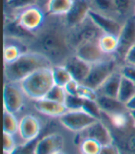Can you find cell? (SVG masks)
Listing matches in <instances>:
<instances>
[{
    "mask_svg": "<svg viewBox=\"0 0 135 154\" xmlns=\"http://www.w3.org/2000/svg\"><path fill=\"white\" fill-rule=\"evenodd\" d=\"M29 45V49L43 54L53 65L64 64L68 58L74 54L69 40V28L63 17L47 15L44 25Z\"/></svg>",
    "mask_w": 135,
    "mask_h": 154,
    "instance_id": "6da1fadb",
    "label": "cell"
},
{
    "mask_svg": "<svg viewBox=\"0 0 135 154\" xmlns=\"http://www.w3.org/2000/svg\"><path fill=\"white\" fill-rule=\"evenodd\" d=\"M52 66L51 61L43 54L28 49L17 60L5 65L4 76L7 82L20 83L34 72Z\"/></svg>",
    "mask_w": 135,
    "mask_h": 154,
    "instance_id": "7a4b0ae2",
    "label": "cell"
},
{
    "mask_svg": "<svg viewBox=\"0 0 135 154\" xmlns=\"http://www.w3.org/2000/svg\"><path fill=\"white\" fill-rule=\"evenodd\" d=\"M55 85L52 67L42 68L20 82L25 96L33 101L46 97Z\"/></svg>",
    "mask_w": 135,
    "mask_h": 154,
    "instance_id": "3957f363",
    "label": "cell"
},
{
    "mask_svg": "<svg viewBox=\"0 0 135 154\" xmlns=\"http://www.w3.org/2000/svg\"><path fill=\"white\" fill-rule=\"evenodd\" d=\"M121 64L117 56H110L102 61L93 64L87 78L82 84L97 91L108 77L120 68Z\"/></svg>",
    "mask_w": 135,
    "mask_h": 154,
    "instance_id": "277c9868",
    "label": "cell"
},
{
    "mask_svg": "<svg viewBox=\"0 0 135 154\" xmlns=\"http://www.w3.org/2000/svg\"><path fill=\"white\" fill-rule=\"evenodd\" d=\"M46 12L38 5L26 8L8 17H14L20 25L31 34L35 35L42 28L46 20Z\"/></svg>",
    "mask_w": 135,
    "mask_h": 154,
    "instance_id": "5b68a950",
    "label": "cell"
},
{
    "mask_svg": "<svg viewBox=\"0 0 135 154\" xmlns=\"http://www.w3.org/2000/svg\"><path fill=\"white\" fill-rule=\"evenodd\" d=\"M103 34L104 32L93 23V20L88 16L83 23L74 28L69 29V40L73 49H75L81 44L90 41H98Z\"/></svg>",
    "mask_w": 135,
    "mask_h": 154,
    "instance_id": "8992f818",
    "label": "cell"
},
{
    "mask_svg": "<svg viewBox=\"0 0 135 154\" xmlns=\"http://www.w3.org/2000/svg\"><path fill=\"white\" fill-rule=\"evenodd\" d=\"M58 121L60 125L66 129L80 133L94 124L97 119L82 109H79V111H68L65 114L58 118Z\"/></svg>",
    "mask_w": 135,
    "mask_h": 154,
    "instance_id": "52a82bcc",
    "label": "cell"
},
{
    "mask_svg": "<svg viewBox=\"0 0 135 154\" xmlns=\"http://www.w3.org/2000/svg\"><path fill=\"white\" fill-rule=\"evenodd\" d=\"M25 94L22 91L20 83L6 82L3 90L4 109L10 112L17 113L21 111L24 106Z\"/></svg>",
    "mask_w": 135,
    "mask_h": 154,
    "instance_id": "ba28073f",
    "label": "cell"
},
{
    "mask_svg": "<svg viewBox=\"0 0 135 154\" xmlns=\"http://www.w3.org/2000/svg\"><path fill=\"white\" fill-rule=\"evenodd\" d=\"M109 129L113 137V145L117 148L119 154H135L134 123L123 129Z\"/></svg>",
    "mask_w": 135,
    "mask_h": 154,
    "instance_id": "9c48e42d",
    "label": "cell"
},
{
    "mask_svg": "<svg viewBox=\"0 0 135 154\" xmlns=\"http://www.w3.org/2000/svg\"><path fill=\"white\" fill-rule=\"evenodd\" d=\"M135 45V15L134 13L128 17L124 21L121 32L118 35V49L117 53V58L123 61V58L128 52V50Z\"/></svg>",
    "mask_w": 135,
    "mask_h": 154,
    "instance_id": "30bf717a",
    "label": "cell"
},
{
    "mask_svg": "<svg viewBox=\"0 0 135 154\" xmlns=\"http://www.w3.org/2000/svg\"><path fill=\"white\" fill-rule=\"evenodd\" d=\"M79 137L80 140L83 138H93L98 141L103 147L113 144V137L111 131L102 120L95 121L94 124L80 132Z\"/></svg>",
    "mask_w": 135,
    "mask_h": 154,
    "instance_id": "8fae6325",
    "label": "cell"
},
{
    "mask_svg": "<svg viewBox=\"0 0 135 154\" xmlns=\"http://www.w3.org/2000/svg\"><path fill=\"white\" fill-rule=\"evenodd\" d=\"M88 16L104 34H111L118 36L119 35L123 25V21H121L120 20L109 15L97 12L93 9H90Z\"/></svg>",
    "mask_w": 135,
    "mask_h": 154,
    "instance_id": "7c38bea8",
    "label": "cell"
},
{
    "mask_svg": "<svg viewBox=\"0 0 135 154\" xmlns=\"http://www.w3.org/2000/svg\"><path fill=\"white\" fill-rule=\"evenodd\" d=\"M90 9L91 5L89 0H74L70 11L63 17L66 26L71 29L83 23L88 18Z\"/></svg>",
    "mask_w": 135,
    "mask_h": 154,
    "instance_id": "4fadbf2b",
    "label": "cell"
},
{
    "mask_svg": "<svg viewBox=\"0 0 135 154\" xmlns=\"http://www.w3.org/2000/svg\"><path fill=\"white\" fill-rule=\"evenodd\" d=\"M74 54L91 65L100 62L110 57L106 56L101 50L98 45V41H90L81 44L80 46H78L74 49Z\"/></svg>",
    "mask_w": 135,
    "mask_h": 154,
    "instance_id": "5bb4252c",
    "label": "cell"
},
{
    "mask_svg": "<svg viewBox=\"0 0 135 154\" xmlns=\"http://www.w3.org/2000/svg\"><path fill=\"white\" fill-rule=\"evenodd\" d=\"M41 123L36 116L26 114L22 116L20 121L18 134L23 142H30L38 139L41 133Z\"/></svg>",
    "mask_w": 135,
    "mask_h": 154,
    "instance_id": "9a60e30c",
    "label": "cell"
},
{
    "mask_svg": "<svg viewBox=\"0 0 135 154\" xmlns=\"http://www.w3.org/2000/svg\"><path fill=\"white\" fill-rule=\"evenodd\" d=\"M64 138L58 133H52L37 140L34 154H54L62 150Z\"/></svg>",
    "mask_w": 135,
    "mask_h": 154,
    "instance_id": "2e32d148",
    "label": "cell"
},
{
    "mask_svg": "<svg viewBox=\"0 0 135 154\" xmlns=\"http://www.w3.org/2000/svg\"><path fill=\"white\" fill-rule=\"evenodd\" d=\"M64 65L70 72L72 78L81 84H82L87 78L92 66L81 58H79L75 54L68 58Z\"/></svg>",
    "mask_w": 135,
    "mask_h": 154,
    "instance_id": "e0dca14e",
    "label": "cell"
},
{
    "mask_svg": "<svg viewBox=\"0 0 135 154\" xmlns=\"http://www.w3.org/2000/svg\"><path fill=\"white\" fill-rule=\"evenodd\" d=\"M33 108L39 113L52 118H59L68 112V109L64 103L51 100L44 97L33 102Z\"/></svg>",
    "mask_w": 135,
    "mask_h": 154,
    "instance_id": "ac0fdd59",
    "label": "cell"
},
{
    "mask_svg": "<svg viewBox=\"0 0 135 154\" xmlns=\"http://www.w3.org/2000/svg\"><path fill=\"white\" fill-rule=\"evenodd\" d=\"M96 102L101 112L106 115H112L116 113L129 112L126 104L121 102L118 97H110L103 95H98Z\"/></svg>",
    "mask_w": 135,
    "mask_h": 154,
    "instance_id": "d6986e66",
    "label": "cell"
},
{
    "mask_svg": "<svg viewBox=\"0 0 135 154\" xmlns=\"http://www.w3.org/2000/svg\"><path fill=\"white\" fill-rule=\"evenodd\" d=\"M122 79V74L120 72V68L112 73L108 78L101 85L97 93L98 95H103L110 97H118L119 86Z\"/></svg>",
    "mask_w": 135,
    "mask_h": 154,
    "instance_id": "ffe728a7",
    "label": "cell"
},
{
    "mask_svg": "<svg viewBox=\"0 0 135 154\" xmlns=\"http://www.w3.org/2000/svg\"><path fill=\"white\" fill-rule=\"evenodd\" d=\"M74 0H49L44 10L46 15L55 17H64L73 6Z\"/></svg>",
    "mask_w": 135,
    "mask_h": 154,
    "instance_id": "44dd1931",
    "label": "cell"
},
{
    "mask_svg": "<svg viewBox=\"0 0 135 154\" xmlns=\"http://www.w3.org/2000/svg\"><path fill=\"white\" fill-rule=\"evenodd\" d=\"M98 45L106 56H116L118 49V36L103 34L98 39Z\"/></svg>",
    "mask_w": 135,
    "mask_h": 154,
    "instance_id": "7402d4cb",
    "label": "cell"
},
{
    "mask_svg": "<svg viewBox=\"0 0 135 154\" xmlns=\"http://www.w3.org/2000/svg\"><path fill=\"white\" fill-rule=\"evenodd\" d=\"M27 48H22L20 45L16 44L15 42L5 44L3 49V59L4 64H10L17 60L22 54L27 51Z\"/></svg>",
    "mask_w": 135,
    "mask_h": 154,
    "instance_id": "603a6c76",
    "label": "cell"
},
{
    "mask_svg": "<svg viewBox=\"0 0 135 154\" xmlns=\"http://www.w3.org/2000/svg\"><path fill=\"white\" fill-rule=\"evenodd\" d=\"M117 17L124 21L128 17L134 13L135 0H113Z\"/></svg>",
    "mask_w": 135,
    "mask_h": 154,
    "instance_id": "cb8c5ba5",
    "label": "cell"
},
{
    "mask_svg": "<svg viewBox=\"0 0 135 154\" xmlns=\"http://www.w3.org/2000/svg\"><path fill=\"white\" fill-rule=\"evenodd\" d=\"M52 72L55 84L57 85L65 86L70 80H72V76L69 70L64 64H56L52 66Z\"/></svg>",
    "mask_w": 135,
    "mask_h": 154,
    "instance_id": "d4e9b609",
    "label": "cell"
},
{
    "mask_svg": "<svg viewBox=\"0 0 135 154\" xmlns=\"http://www.w3.org/2000/svg\"><path fill=\"white\" fill-rule=\"evenodd\" d=\"M89 1L91 5V9L118 19L117 17L113 0H89Z\"/></svg>",
    "mask_w": 135,
    "mask_h": 154,
    "instance_id": "484cf974",
    "label": "cell"
},
{
    "mask_svg": "<svg viewBox=\"0 0 135 154\" xmlns=\"http://www.w3.org/2000/svg\"><path fill=\"white\" fill-rule=\"evenodd\" d=\"M35 5H38V0H5V10H8V16H11Z\"/></svg>",
    "mask_w": 135,
    "mask_h": 154,
    "instance_id": "4316f807",
    "label": "cell"
},
{
    "mask_svg": "<svg viewBox=\"0 0 135 154\" xmlns=\"http://www.w3.org/2000/svg\"><path fill=\"white\" fill-rule=\"evenodd\" d=\"M135 95V83L122 76L118 98L123 103H127Z\"/></svg>",
    "mask_w": 135,
    "mask_h": 154,
    "instance_id": "83f0119b",
    "label": "cell"
},
{
    "mask_svg": "<svg viewBox=\"0 0 135 154\" xmlns=\"http://www.w3.org/2000/svg\"><path fill=\"white\" fill-rule=\"evenodd\" d=\"M20 122L18 121L15 113L4 109L3 112V132L8 134L16 135L19 132Z\"/></svg>",
    "mask_w": 135,
    "mask_h": 154,
    "instance_id": "f1b7e54d",
    "label": "cell"
},
{
    "mask_svg": "<svg viewBox=\"0 0 135 154\" xmlns=\"http://www.w3.org/2000/svg\"><path fill=\"white\" fill-rule=\"evenodd\" d=\"M103 146L93 138H83L79 141L80 154H99Z\"/></svg>",
    "mask_w": 135,
    "mask_h": 154,
    "instance_id": "f546056e",
    "label": "cell"
},
{
    "mask_svg": "<svg viewBox=\"0 0 135 154\" xmlns=\"http://www.w3.org/2000/svg\"><path fill=\"white\" fill-rule=\"evenodd\" d=\"M82 111L86 112L90 115H92L97 120L102 119V112L96 102V100H84L82 103Z\"/></svg>",
    "mask_w": 135,
    "mask_h": 154,
    "instance_id": "4dcf8cb0",
    "label": "cell"
},
{
    "mask_svg": "<svg viewBox=\"0 0 135 154\" xmlns=\"http://www.w3.org/2000/svg\"><path fill=\"white\" fill-rule=\"evenodd\" d=\"M67 95L68 94H67V92H66V90H65V88L63 86L55 85L51 88V90L48 92V94L46 95V97L49 98V100H51L65 104Z\"/></svg>",
    "mask_w": 135,
    "mask_h": 154,
    "instance_id": "1f68e13d",
    "label": "cell"
},
{
    "mask_svg": "<svg viewBox=\"0 0 135 154\" xmlns=\"http://www.w3.org/2000/svg\"><path fill=\"white\" fill-rule=\"evenodd\" d=\"M77 96L82 98H84V100H96V98L98 97V93L96 90L91 88L90 86H88L84 84H81L80 86H79Z\"/></svg>",
    "mask_w": 135,
    "mask_h": 154,
    "instance_id": "d6a6232c",
    "label": "cell"
},
{
    "mask_svg": "<svg viewBox=\"0 0 135 154\" xmlns=\"http://www.w3.org/2000/svg\"><path fill=\"white\" fill-rule=\"evenodd\" d=\"M82 103H83V98L78 96L67 95L65 105L68 109V111H79V109H82Z\"/></svg>",
    "mask_w": 135,
    "mask_h": 154,
    "instance_id": "836d02e7",
    "label": "cell"
},
{
    "mask_svg": "<svg viewBox=\"0 0 135 154\" xmlns=\"http://www.w3.org/2000/svg\"><path fill=\"white\" fill-rule=\"evenodd\" d=\"M14 135L3 132V151L4 154H11L17 147Z\"/></svg>",
    "mask_w": 135,
    "mask_h": 154,
    "instance_id": "e575fe53",
    "label": "cell"
},
{
    "mask_svg": "<svg viewBox=\"0 0 135 154\" xmlns=\"http://www.w3.org/2000/svg\"><path fill=\"white\" fill-rule=\"evenodd\" d=\"M37 140L38 139L32 140L30 142H24L23 145L17 146L11 154H34Z\"/></svg>",
    "mask_w": 135,
    "mask_h": 154,
    "instance_id": "d590c367",
    "label": "cell"
},
{
    "mask_svg": "<svg viewBox=\"0 0 135 154\" xmlns=\"http://www.w3.org/2000/svg\"><path fill=\"white\" fill-rule=\"evenodd\" d=\"M120 72L123 77L135 83V66L122 63L120 66Z\"/></svg>",
    "mask_w": 135,
    "mask_h": 154,
    "instance_id": "8d00e7d4",
    "label": "cell"
},
{
    "mask_svg": "<svg viewBox=\"0 0 135 154\" xmlns=\"http://www.w3.org/2000/svg\"><path fill=\"white\" fill-rule=\"evenodd\" d=\"M80 85H81V83H79L78 81L72 79L64 86V88H65L68 95L77 96L78 89H79V86H80Z\"/></svg>",
    "mask_w": 135,
    "mask_h": 154,
    "instance_id": "74e56055",
    "label": "cell"
},
{
    "mask_svg": "<svg viewBox=\"0 0 135 154\" xmlns=\"http://www.w3.org/2000/svg\"><path fill=\"white\" fill-rule=\"evenodd\" d=\"M122 63H126L130 65L135 66V45H133L126 53V55L123 58Z\"/></svg>",
    "mask_w": 135,
    "mask_h": 154,
    "instance_id": "f35d334b",
    "label": "cell"
},
{
    "mask_svg": "<svg viewBox=\"0 0 135 154\" xmlns=\"http://www.w3.org/2000/svg\"><path fill=\"white\" fill-rule=\"evenodd\" d=\"M99 154H119V152L117 149V148L112 144V145L103 147L102 150H101V152Z\"/></svg>",
    "mask_w": 135,
    "mask_h": 154,
    "instance_id": "ab89813d",
    "label": "cell"
},
{
    "mask_svg": "<svg viewBox=\"0 0 135 154\" xmlns=\"http://www.w3.org/2000/svg\"><path fill=\"white\" fill-rule=\"evenodd\" d=\"M126 107L129 112L135 111V95L130 98V100L126 103Z\"/></svg>",
    "mask_w": 135,
    "mask_h": 154,
    "instance_id": "60d3db41",
    "label": "cell"
},
{
    "mask_svg": "<svg viewBox=\"0 0 135 154\" xmlns=\"http://www.w3.org/2000/svg\"><path fill=\"white\" fill-rule=\"evenodd\" d=\"M48 1L49 0H38V6H40L41 8H43L44 9V8H46Z\"/></svg>",
    "mask_w": 135,
    "mask_h": 154,
    "instance_id": "b9f144b4",
    "label": "cell"
},
{
    "mask_svg": "<svg viewBox=\"0 0 135 154\" xmlns=\"http://www.w3.org/2000/svg\"><path fill=\"white\" fill-rule=\"evenodd\" d=\"M130 116L133 120V123L135 125V111H131V112H130Z\"/></svg>",
    "mask_w": 135,
    "mask_h": 154,
    "instance_id": "7bdbcfd3",
    "label": "cell"
},
{
    "mask_svg": "<svg viewBox=\"0 0 135 154\" xmlns=\"http://www.w3.org/2000/svg\"><path fill=\"white\" fill-rule=\"evenodd\" d=\"M54 154H66L64 151H62V150H60V151H58V152H56V153H54Z\"/></svg>",
    "mask_w": 135,
    "mask_h": 154,
    "instance_id": "ee69618b",
    "label": "cell"
},
{
    "mask_svg": "<svg viewBox=\"0 0 135 154\" xmlns=\"http://www.w3.org/2000/svg\"><path fill=\"white\" fill-rule=\"evenodd\" d=\"M134 15H135V8H134Z\"/></svg>",
    "mask_w": 135,
    "mask_h": 154,
    "instance_id": "f6af8a7d",
    "label": "cell"
}]
</instances>
